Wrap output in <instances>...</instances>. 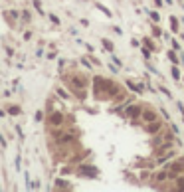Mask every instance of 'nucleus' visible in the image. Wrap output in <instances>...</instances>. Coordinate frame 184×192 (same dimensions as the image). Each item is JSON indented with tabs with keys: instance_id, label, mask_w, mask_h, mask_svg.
Returning a JSON list of instances; mask_svg holds the SVG:
<instances>
[{
	"instance_id": "40",
	"label": "nucleus",
	"mask_w": 184,
	"mask_h": 192,
	"mask_svg": "<svg viewBox=\"0 0 184 192\" xmlns=\"http://www.w3.org/2000/svg\"><path fill=\"white\" fill-rule=\"evenodd\" d=\"M131 46H135V48H140V46H143V42L135 38V40H131Z\"/></svg>"
},
{
	"instance_id": "43",
	"label": "nucleus",
	"mask_w": 184,
	"mask_h": 192,
	"mask_svg": "<svg viewBox=\"0 0 184 192\" xmlns=\"http://www.w3.org/2000/svg\"><path fill=\"white\" fill-rule=\"evenodd\" d=\"M24 40H26V42H30V40H32V32H30V30H26V32H24Z\"/></svg>"
},
{
	"instance_id": "11",
	"label": "nucleus",
	"mask_w": 184,
	"mask_h": 192,
	"mask_svg": "<svg viewBox=\"0 0 184 192\" xmlns=\"http://www.w3.org/2000/svg\"><path fill=\"white\" fill-rule=\"evenodd\" d=\"M53 182H56V184H53V190H71V188H73V186L69 184V180L63 178V174H62L59 178H56Z\"/></svg>"
},
{
	"instance_id": "5",
	"label": "nucleus",
	"mask_w": 184,
	"mask_h": 192,
	"mask_svg": "<svg viewBox=\"0 0 184 192\" xmlns=\"http://www.w3.org/2000/svg\"><path fill=\"white\" fill-rule=\"evenodd\" d=\"M143 109L145 107L140 103H129L127 109H125V113H123V119H131L133 123H139L140 115H143Z\"/></svg>"
},
{
	"instance_id": "47",
	"label": "nucleus",
	"mask_w": 184,
	"mask_h": 192,
	"mask_svg": "<svg viewBox=\"0 0 184 192\" xmlns=\"http://www.w3.org/2000/svg\"><path fill=\"white\" fill-rule=\"evenodd\" d=\"M6 54H8V57H12V56H14V50H12L10 46H6Z\"/></svg>"
},
{
	"instance_id": "52",
	"label": "nucleus",
	"mask_w": 184,
	"mask_h": 192,
	"mask_svg": "<svg viewBox=\"0 0 184 192\" xmlns=\"http://www.w3.org/2000/svg\"><path fill=\"white\" fill-rule=\"evenodd\" d=\"M180 22H182V26H184V16H182V18H180Z\"/></svg>"
},
{
	"instance_id": "42",
	"label": "nucleus",
	"mask_w": 184,
	"mask_h": 192,
	"mask_svg": "<svg viewBox=\"0 0 184 192\" xmlns=\"http://www.w3.org/2000/svg\"><path fill=\"white\" fill-rule=\"evenodd\" d=\"M150 170V168H149ZM149 170H145V172H140V182H143V180H149Z\"/></svg>"
},
{
	"instance_id": "16",
	"label": "nucleus",
	"mask_w": 184,
	"mask_h": 192,
	"mask_svg": "<svg viewBox=\"0 0 184 192\" xmlns=\"http://www.w3.org/2000/svg\"><path fill=\"white\" fill-rule=\"evenodd\" d=\"M170 75H172V79H174V81H180V79H182V71H180V67L172 63V67H170Z\"/></svg>"
},
{
	"instance_id": "22",
	"label": "nucleus",
	"mask_w": 184,
	"mask_h": 192,
	"mask_svg": "<svg viewBox=\"0 0 184 192\" xmlns=\"http://www.w3.org/2000/svg\"><path fill=\"white\" fill-rule=\"evenodd\" d=\"M24 178H26V190H36V182H32V180H30V174L28 172H24Z\"/></svg>"
},
{
	"instance_id": "39",
	"label": "nucleus",
	"mask_w": 184,
	"mask_h": 192,
	"mask_svg": "<svg viewBox=\"0 0 184 192\" xmlns=\"http://www.w3.org/2000/svg\"><path fill=\"white\" fill-rule=\"evenodd\" d=\"M109 71L111 73H119V66H117V63H113V66L109 63Z\"/></svg>"
},
{
	"instance_id": "2",
	"label": "nucleus",
	"mask_w": 184,
	"mask_h": 192,
	"mask_svg": "<svg viewBox=\"0 0 184 192\" xmlns=\"http://www.w3.org/2000/svg\"><path fill=\"white\" fill-rule=\"evenodd\" d=\"M66 83L73 97H77L79 101H85L87 89H89V77L85 73H71V75L66 77Z\"/></svg>"
},
{
	"instance_id": "37",
	"label": "nucleus",
	"mask_w": 184,
	"mask_h": 192,
	"mask_svg": "<svg viewBox=\"0 0 184 192\" xmlns=\"http://www.w3.org/2000/svg\"><path fill=\"white\" fill-rule=\"evenodd\" d=\"M109 56H111V62H113V63H117V66H119V67H121V66H123V62H121V60H119V57H117V56H113V54H109Z\"/></svg>"
},
{
	"instance_id": "1",
	"label": "nucleus",
	"mask_w": 184,
	"mask_h": 192,
	"mask_svg": "<svg viewBox=\"0 0 184 192\" xmlns=\"http://www.w3.org/2000/svg\"><path fill=\"white\" fill-rule=\"evenodd\" d=\"M121 91H123L121 83L113 81L109 77H103V75L93 77V97L97 101H113L115 95H119Z\"/></svg>"
},
{
	"instance_id": "48",
	"label": "nucleus",
	"mask_w": 184,
	"mask_h": 192,
	"mask_svg": "<svg viewBox=\"0 0 184 192\" xmlns=\"http://www.w3.org/2000/svg\"><path fill=\"white\" fill-rule=\"evenodd\" d=\"M79 24L83 26V28H87V26H89V22H87V20H85V18H81V20H79Z\"/></svg>"
},
{
	"instance_id": "3",
	"label": "nucleus",
	"mask_w": 184,
	"mask_h": 192,
	"mask_svg": "<svg viewBox=\"0 0 184 192\" xmlns=\"http://www.w3.org/2000/svg\"><path fill=\"white\" fill-rule=\"evenodd\" d=\"M75 174L81 176V178L95 180V178H99V168H97L95 164H91V162H79L77 167H75Z\"/></svg>"
},
{
	"instance_id": "6",
	"label": "nucleus",
	"mask_w": 184,
	"mask_h": 192,
	"mask_svg": "<svg viewBox=\"0 0 184 192\" xmlns=\"http://www.w3.org/2000/svg\"><path fill=\"white\" fill-rule=\"evenodd\" d=\"M153 182H154L153 186L156 188V186H162L164 182H172V176H170V172H168V170L162 167V168L159 170V172H154V174H153Z\"/></svg>"
},
{
	"instance_id": "44",
	"label": "nucleus",
	"mask_w": 184,
	"mask_h": 192,
	"mask_svg": "<svg viewBox=\"0 0 184 192\" xmlns=\"http://www.w3.org/2000/svg\"><path fill=\"white\" fill-rule=\"evenodd\" d=\"M56 52H48V54H46V57H48V60H56Z\"/></svg>"
},
{
	"instance_id": "26",
	"label": "nucleus",
	"mask_w": 184,
	"mask_h": 192,
	"mask_svg": "<svg viewBox=\"0 0 184 192\" xmlns=\"http://www.w3.org/2000/svg\"><path fill=\"white\" fill-rule=\"evenodd\" d=\"M56 93L59 95V97H62V99H69V97H71V95H69V93H71V91H66V89H63V87H56Z\"/></svg>"
},
{
	"instance_id": "33",
	"label": "nucleus",
	"mask_w": 184,
	"mask_h": 192,
	"mask_svg": "<svg viewBox=\"0 0 184 192\" xmlns=\"http://www.w3.org/2000/svg\"><path fill=\"white\" fill-rule=\"evenodd\" d=\"M159 111H160V115H162V117H164V119H166V121H168V119H170V115H168V111H166L164 107H162V105H159Z\"/></svg>"
},
{
	"instance_id": "14",
	"label": "nucleus",
	"mask_w": 184,
	"mask_h": 192,
	"mask_svg": "<svg viewBox=\"0 0 184 192\" xmlns=\"http://www.w3.org/2000/svg\"><path fill=\"white\" fill-rule=\"evenodd\" d=\"M166 57H168V62L174 63V66H178V63H180V52H176L174 48H170V52L166 54Z\"/></svg>"
},
{
	"instance_id": "45",
	"label": "nucleus",
	"mask_w": 184,
	"mask_h": 192,
	"mask_svg": "<svg viewBox=\"0 0 184 192\" xmlns=\"http://www.w3.org/2000/svg\"><path fill=\"white\" fill-rule=\"evenodd\" d=\"M85 50H87V52H89V54H93V52H95V48H93V46H91V44H85Z\"/></svg>"
},
{
	"instance_id": "10",
	"label": "nucleus",
	"mask_w": 184,
	"mask_h": 192,
	"mask_svg": "<svg viewBox=\"0 0 184 192\" xmlns=\"http://www.w3.org/2000/svg\"><path fill=\"white\" fill-rule=\"evenodd\" d=\"M172 158H176V151H166L164 154H160V157H154V162H156V167H162V164H166L168 161H172Z\"/></svg>"
},
{
	"instance_id": "50",
	"label": "nucleus",
	"mask_w": 184,
	"mask_h": 192,
	"mask_svg": "<svg viewBox=\"0 0 184 192\" xmlns=\"http://www.w3.org/2000/svg\"><path fill=\"white\" fill-rule=\"evenodd\" d=\"M166 4H168V6H172V4H174V0H164Z\"/></svg>"
},
{
	"instance_id": "8",
	"label": "nucleus",
	"mask_w": 184,
	"mask_h": 192,
	"mask_svg": "<svg viewBox=\"0 0 184 192\" xmlns=\"http://www.w3.org/2000/svg\"><path fill=\"white\" fill-rule=\"evenodd\" d=\"M159 113H160V111H156V109L147 107V105H145L143 115H140V121H143V123H153V121L159 119Z\"/></svg>"
},
{
	"instance_id": "53",
	"label": "nucleus",
	"mask_w": 184,
	"mask_h": 192,
	"mask_svg": "<svg viewBox=\"0 0 184 192\" xmlns=\"http://www.w3.org/2000/svg\"><path fill=\"white\" fill-rule=\"evenodd\" d=\"M178 2H180V4H182V2H184V0H178Z\"/></svg>"
},
{
	"instance_id": "24",
	"label": "nucleus",
	"mask_w": 184,
	"mask_h": 192,
	"mask_svg": "<svg viewBox=\"0 0 184 192\" xmlns=\"http://www.w3.org/2000/svg\"><path fill=\"white\" fill-rule=\"evenodd\" d=\"M143 44L147 46V48H150L153 52H156V44L153 42V38H149V36H147V38H143Z\"/></svg>"
},
{
	"instance_id": "32",
	"label": "nucleus",
	"mask_w": 184,
	"mask_h": 192,
	"mask_svg": "<svg viewBox=\"0 0 184 192\" xmlns=\"http://www.w3.org/2000/svg\"><path fill=\"white\" fill-rule=\"evenodd\" d=\"M170 48H174L176 52H182V48H180V42H178V40H174V38L170 40Z\"/></svg>"
},
{
	"instance_id": "15",
	"label": "nucleus",
	"mask_w": 184,
	"mask_h": 192,
	"mask_svg": "<svg viewBox=\"0 0 184 192\" xmlns=\"http://www.w3.org/2000/svg\"><path fill=\"white\" fill-rule=\"evenodd\" d=\"M150 32H153V38H160V36H164L162 28H160L156 22H150Z\"/></svg>"
},
{
	"instance_id": "38",
	"label": "nucleus",
	"mask_w": 184,
	"mask_h": 192,
	"mask_svg": "<svg viewBox=\"0 0 184 192\" xmlns=\"http://www.w3.org/2000/svg\"><path fill=\"white\" fill-rule=\"evenodd\" d=\"M0 143H2V149L6 151V149H8V141H6V137H4V135H0Z\"/></svg>"
},
{
	"instance_id": "12",
	"label": "nucleus",
	"mask_w": 184,
	"mask_h": 192,
	"mask_svg": "<svg viewBox=\"0 0 184 192\" xmlns=\"http://www.w3.org/2000/svg\"><path fill=\"white\" fill-rule=\"evenodd\" d=\"M4 18H6L10 24H16L20 18H22V14H20L18 10H4Z\"/></svg>"
},
{
	"instance_id": "17",
	"label": "nucleus",
	"mask_w": 184,
	"mask_h": 192,
	"mask_svg": "<svg viewBox=\"0 0 184 192\" xmlns=\"http://www.w3.org/2000/svg\"><path fill=\"white\" fill-rule=\"evenodd\" d=\"M101 44H103V50L107 54H113V50H115V46H113V42L109 38H101Z\"/></svg>"
},
{
	"instance_id": "49",
	"label": "nucleus",
	"mask_w": 184,
	"mask_h": 192,
	"mask_svg": "<svg viewBox=\"0 0 184 192\" xmlns=\"http://www.w3.org/2000/svg\"><path fill=\"white\" fill-rule=\"evenodd\" d=\"M42 56H44V50H42V48H38V50H36V57H42Z\"/></svg>"
},
{
	"instance_id": "34",
	"label": "nucleus",
	"mask_w": 184,
	"mask_h": 192,
	"mask_svg": "<svg viewBox=\"0 0 184 192\" xmlns=\"http://www.w3.org/2000/svg\"><path fill=\"white\" fill-rule=\"evenodd\" d=\"M48 18H50V22H53V24H59V18L53 12H48Z\"/></svg>"
},
{
	"instance_id": "51",
	"label": "nucleus",
	"mask_w": 184,
	"mask_h": 192,
	"mask_svg": "<svg viewBox=\"0 0 184 192\" xmlns=\"http://www.w3.org/2000/svg\"><path fill=\"white\" fill-rule=\"evenodd\" d=\"M180 63L184 66V54H182V52H180Z\"/></svg>"
},
{
	"instance_id": "19",
	"label": "nucleus",
	"mask_w": 184,
	"mask_h": 192,
	"mask_svg": "<svg viewBox=\"0 0 184 192\" xmlns=\"http://www.w3.org/2000/svg\"><path fill=\"white\" fill-rule=\"evenodd\" d=\"M95 8L99 10V12H103V14L107 16V18H113V12H111V10L105 6V4H101V2H95Z\"/></svg>"
},
{
	"instance_id": "9",
	"label": "nucleus",
	"mask_w": 184,
	"mask_h": 192,
	"mask_svg": "<svg viewBox=\"0 0 184 192\" xmlns=\"http://www.w3.org/2000/svg\"><path fill=\"white\" fill-rule=\"evenodd\" d=\"M125 85H127V89L129 91H133V93H145V89H147V81H137L135 83L133 79H125Z\"/></svg>"
},
{
	"instance_id": "20",
	"label": "nucleus",
	"mask_w": 184,
	"mask_h": 192,
	"mask_svg": "<svg viewBox=\"0 0 184 192\" xmlns=\"http://www.w3.org/2000/svg\"><path fill=\"white\" fill-rule=\"evenodd\" d=\"M6 111H8V115H10V117H16V115L22 113V107H20V105H8Z\"/></svg>"
},
{
	"instance_id": "36",
	"label": "nucleus",
	"mask_w": 184,
	"mask_h": 192,
	"mask_svg": "<svg viewBox=\"0 0 184 192\" xmlns=\"http://www.w3.org/2000/svg\"><path fill=\"white\" fill-rule=\"evenodd\" d=\"M63 67H66V60H58V73H62Z\"/></svg>"
},
{
	"instance_id": "31",
	"label": "nucleus",
	"mask_w": 184,
	"mask_h": 192,
	"mask_svg": "<svg viewBox=\"0 0 184 192\" xmlns=\"http://www.w3.org/2000/svg\"><path fill=\"white\" fill-rule=\"evenodd\" d=\"M159 91L162 93V95H164V97H168V99H172V93L168 91V89H166L164 87V85H159Z\"/></svg>"
},
{
	"instance_id": "46",
	"label": "nucleus",
	"mask_w": 184,
	"mask_h": 192,
	"mask_svg": "<svg viewBox=\"0 0 184 192\" xmlns=\"http://www.w3.org/2000/svg\"><path fill=\"white\" fill-rule=\"evenodd\" d=\"M170 129H172V131H174V133H176V135H180V129H178V125H174V123H172V125H170Z\"/></svg>"
},
{
	"instance_id": "28",
	"label": "nucleus",
	"mask_w": 184,
	"mask_h": 192,
	"mask_svg": "<svg viewBox=\"0 0 184 192\" xmlns=\"http://www.w3.org/2000/svg\"><path fill=\"white\" fill-rule=\"evenodd\" d=\"M44 117H46V113L40 109V111H36V115H34V121H36V123H42V121H46Z\"/></svg>"
},
{
	"instance_id": "4",
	"label": "nucleus",
	"mask_w": 184,
	"mask_h": 192,
	"mask_svg": "<svg viewBox=\"0 0 184 192\" xmlns=\"http://www.w3.org/2000/svg\"><path fill=\"white\" fill-rule=\"evenodd\" d=\"M46 125L48 129H59V127H66V115L62 111H50L46 117Z\"/></svg>"
},
{
	"instance_id": "18",
	"label": "nucleus",
	"mask_w": 184,
	"mask_h": 192,
	"mask_svg": "<svg viewBox=\"0 0 184 192\" xmlns=\"http://www.w3.org/2000/svg\"><path fill=\"white\" fill-rule=\"evenodd\" d=\"M145 12L149 14V18H150V22H156V24H160V14L156 12V10H149V8H145Z\"/></svg>"
},
{
	"instance_id": "41",
	"label": "nucleus",
	"mask_w": 184,
	"mask_h": 192,
	"mask_svg": "<svg viewBox=\"0 0 184 192\" xmlns=\"http://www.w3.org/2000/svg\"><path fill=\"white\" fill-rule=\"evenodd\" d=\"M153 2H154V6H156V8H162V6H164V4H166L164 0H153Z\"/></svg>"
},
{
	"instance_id": "35",
	"label": "nucleus",
	"mask_w": 184,
	"mask_h": 192,
	"mask_svg": "<svg viewBox=\"0 0 184 192\" xmlns=\"http://www.w3.org/2000/svg\"><path fill=\"white\" fill-rule=\"evenodd\" d=\"M14 129H16V135H18V139H20V141H24V133H22V127H20V125H16Z\"/></svg>"
},
{
	"instance_id": "27",
	"label": "nucleus",
	"mask_w": 184,
	"mask_h": 192,
	"mask_svg": "<svg viewBox=\"0 0 184 192\" xmlns=\"http://www.w3.org/2000/svg\"><path fill=\"white\" fill-rule=\"evenodd\" d=\"M79 63H81L83 67H87L89 71H93V66H91V62L87 60V57H79Z\"/></svg>"
},
{
	"instance_id": "29",
	"label": "nucleus",
	"mask_w": 184,
	"mask_h": 192,
	"mask_svg": "<svg viewBox=\"0 0 184 192\" xmlns=\"http://www.w3.org/2000/svg\"><path fill=\"white\" fill-rule=\"evenodd\" d=\"M20 24H30V12H28V10H22V18H20Z\"/></svg>"
},
{
	"instance_id": "23",
	"label": "nucleus",
	"mask_w": 184,
	"mask_h": 192,
	"mask_svg": "<svg viewBox=\"0 0 184 192\" xmlns=\"http://www.w3.org/2000/svg\"><path fill=\"white\" fill-rule=\"evenodd\" d=\"M32 6L36 8V12L40 14V16H46V12H44V8H42V2H40V0H32Z\"/></svg>"
},
{
	"instance_id": "13",
	"label": "nucleus",
	"mask_w": 184,
	"mask_h": 192,
	"mask_svg": "<svg viewBox=\"0 0 184 192\" xmlns=\"http://www.w3.org/2000/svg\"><path fill=\"white\" fill-rule=\"evenodd\" d=\"M168 22H170V30L174 32V34H178V30H180V24H182L180 18H176L174 14H170V16H168Z\"/></svg>"
},
{
	"instance_id": "54",
	"label": "nucleus",
	"mask_w": 184,
	"mask_h": 192,
	"mask_svg": "<svg viewBox=\"0 0 184 192\" xmlns=\"http://www.w3.org/2000/svg\"><path fill=\"white\" fill-rule=\"evenodd\" d=\"M182 81H184V75H182Z\"/></svg>"
},
{
	"instance_id": "21",
	"label": "nucleus",
	"mask_w": 184,
	"mask_h": 192,
	"mask_svg": "<svg viewBox=\"0 0 184 192\" xmlns=\"http://www.w3.org/2000/svg\"><path fill=\"white\" fill-rule=\"evenodd\" d=\"M140 56H143L145 60H153V50L143 44V46H140Z\"/></svg>"
},
{
	"instance_id": "30",
	"label": "nucleus",
	"mask_w": 184,
	"mask_h": 192,
	"mask_svg": "<svg viewBox=\"0 0 184 192\" xmlns=\"http://www.w3.org/2000/svg\"><path fill=\"white\" fill-rule=\"evenodd\" d=\"M20 164H22V157H20V154H16V158H14V168H16V172H20V170H22Z\"/></svg>"
},
{
	"instance_id": "25",
	"label": "nucleus",
	"mask_w": 184,
	"mask_h": 192,
	"mask_svg": "<svg viewBox=\"0 0 184 192\" xmlns=\"http://www.w3.org/2000/svg\"><path fill=\"white\" fill-rule=\"evenodd\" d=\"M145 66H147V69H149L150 73H154V75H160V71L153 66V63H150V60H145Z\"/></svg>"
},
{
	"instance_id": "7",
	"label": "nucleus",
	"mask_w": 184,
	"mask_h": 192,
	"mask_svg": "<svg viewBox=\"0 0 184 192\" xmlns=\"http://www.w3.org/2000/svg\"><path fill=\"white\" fill-rule=\"evenodd\" d=\"M164 129V125H162V119H156L153 123H143V131L149 133V135H156V133H160Z\"/></svg>"
}]
</instances>
